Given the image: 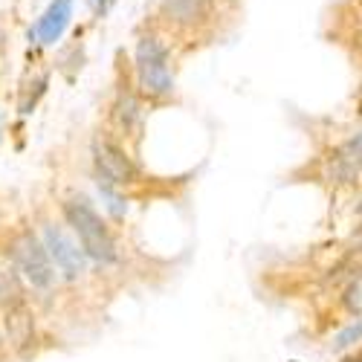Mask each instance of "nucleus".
Listing matches in <instances>:
<instances>
[{
    "label": "nucleus",
    "instance_id": "obj_10",
    "mask_svg": "<svg viewBox=\"0 0 362 362\" xmlns=\"http://www.w3.org/2000/svg\"><path fill=\"white\" fill-rule=\"evenodd\" d=\"M113 116H116V122H119V128H122V131H134L136 122H139V102H136V96L119 93V99L113 105Z\"/></svg>",
    "mask_w": 362,
    "mask_h": 362
},
{
    "label": "nucleus",
    "instance_id": "obj_2",
    "mask_svg": "<svg viewBox=\"0 0 362 362\" xmlns=\"http://www.w3.org/2000/svg\"><path fill=\"white\" fill-rule=\"evenodd\" d=\"M18 267L21 279L26 281V287H33L35 293H52L58 284V273L55 264L49 261V252L44 247L41 235H35L33 229H21L6 250Z\"/></svg>",
    "mask_w": 362,
    "mask_h": 362
},
{
    "label": "nucleus",
    "instance_id": "obj_15",
    "mask_svg": "<svg viewBox=\"0 0 362 362\" xmlns=\"http://www.w3.org/2000/svg\"><path fill=\"white\" fill-rule=\"evenodd\" d=\"M0 348H4V325H0Z\"/></svg>",
    "mask_w": 362,
    "mask_h": 362
},
{
    "label": "nucleus",
    "instance_id": "obj_5",
    "mask_svg": "<svg viewBox=\"0 0 362 362\" xmlns=\"http://www.w3.org/2000/svg\"><path fill=\"white\" fill-rule=\"evenodd\" d=\"M93 163H96V174L110 180V183H116L119 189L131 186L136 180V165L131 163V157L107 136L93 139Z\"/></svg>",
    "mask_w": 362,
    "mask_h": 362
},
{
    "label": "nucleus",
    "instance_id": "obj_12",
    "mask_svg": "<svg viewBox=\"0 0 362 362\" xmlns=\"http://www.w3.org/2000/svg\"><path fill=\"white\" fill-rule=\"evenodd\" d=\"M345 308L351 313H362V279H356L351 287H348V296H345Z\"/></svg>",
    "mask_w": 362,
    "mask_h": 362
},
{
    "label": "nucleus",
    "instance_id": "obj_4",
    "mask_svg": "<svg viewBox=\"0 0 362 362\" xmlns=\"http://www.w3.org/2000/svg\"><path fill=\"white\" fill-rule=\"evenodd\" d=\"M41 240H44V247L49 252V261L55 264V269L67 281H81L87 276V255H84L81 244H78V240H73L62 226L44 223Z\"/></svg>",
    "mask_w": 362,
    "mask_h": 362
},
{
    "label": "nucleus",
    "instance_id": "obj_13",
    "mask_svg": "<svg viewBox=\"0 0 362 362\" xmlns=\"http://www.w3.org/2000/svg\"><path fill=\"white\" fill-rule=\"evenodd\" d=\"M113 4H116V0H87V6L93 9V15H99V18H102V15H107Z\"/></svg>",
    "mask_w": 362,
    "mask_h": 362
},
{
    "label": "nucleus",
    "instance_id": "obj_11",
    "mask_svg": "<svg viewBox=\"0 0 362 362\" xmlns=\"http://www.w3.org/2000/svg\"><path fill=\"white\" fill-rule=\"evenodd\" d=\"M362 342V313L356 316V319H351L339 334L334 337V342H330V348H334L337 354H342V351H348V348H354V345H359Z\"/></svg>",
    "mask_w": 362,
    "mask_h": 362
},
{
    "label": "nucleus",
    "instance_id": "obj_1",
    "mask_svg": "<svg viewBox=\"0 0 362 362\" xmlns=\"http://www.w3.org/2000/svg\"><path fill=\"white\" fill-rule=\"evenodd\" d=\"M62 209H64V221L81 244L87 261H93L99 267H113L119 261V247H116V238L107 221L96 212V206L78 194V197L64 200Z\"/></svg>",
    "mask_w": 362,
    "mask_h": 362
},
{
    "label": "nucleus",
    "instance_id": "obj_16",
    "mask_svg": "<svg viewBox=\"0 0 362 362\" xmlns=\"http://www.w3.org/2000/svg\"><path fill=\"white\" fill-rule=\"evenodd\" d=\"M359 102H362V90H359Z\"/></svg>",
    "mask_w": 362,
    "mask_h": 362
},
{
    "label": "nucleus",
    "instance_id": "obj_9",
    "mask_svg": "<svg viewBox=\"0 0 362 362\" xmlns=\"http://www.w3.org/2000/svg\"><path fill=\"white\" fill-rule=\"evenodd\" d=\"M362 171V131H356L334 157V177L337 180H354Z\"/></svg>",
    "mask_w": 362,
    "mask_h": 362
},
{
    "label": "nucleus",
    "instance_id": "obj_3",
    "mask_svg": "<svg viewBox=\"0 0 362 362\" xmlns=\"http://www.w3.org/2000/svg\"><path fill=\"white\" fill-rule=\"evenodd\" d=\"M136 87L145 99H165L174 90L168 49L160 38H142L136 44Z\"/></svg>",
    "mask_w": 362,
    "mask_h": 362
},
{
    "label": "nucleus",
    "instance_id": "obj_7",
    "mask_svg": "<svg viewBox=\"0 0 362 362\" xmlns=\"http://www.w3.org/2000/svg\"><path fill=\"white\" fill-rule=\"evenodd\" d=\"M70 18H73V0H52L47 6V12L38 18L35 23V35L41 44H55L58 38L64 35V29L70 26Z\"/></svg>",
    "mask_w": 362,
    "mask_h": 362
},
{
    "label": "nucleus",
    "instance_id": "obj_14",
    "mask_svg": "<svg viewBox=\"0 0 362 362\" xmlns=\"http://www.w3.org/2000/svg\"><path fill=\"white\" fill-rule=\"evenodd\" d=\"M342 362H362V354H348Z\"/></svg>",
    "mask_w": 362,
    "mask_h": 362
},
{
    "label": "nucleus",
    "instance_id": "obj_6",
    "mask_svg": "<svg viewBox=\"0 0 362 362\" xmlns=\"http://www.w3.org/2000/svg\"><path fill=\"white\" fill-rule=\"evenodd\" d=\"M21 305H26V281L21 279L12 255L0 250V310H12Z\"/></svg>",
    "mask_w": 362,
    "mask_h": 362
},
{
    "label": "nucleus",
    "instance_id": "obj_8",
    "mask_svg": "<svg viewBox=\"0 0 362 362\" xmlns=\"http://www.w3.org/2000/svg\"><path fill=\"white\" fill-rule=\"evenodd\" d=\"M212 12V0H163V15L177 26H197Z\"/></svg>",
    "mask_w": 362,
    "mask_h": 362
}]
</instances>
